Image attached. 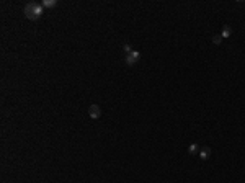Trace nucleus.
<instances>
[{
	"instance_id": "nucleus-1",
	"label": "nucleus",
	"mask_w": 245,
	"mask_h": 183,
	"mask_svg": "<svg viewBox=\"0 0 245 183\" xmlns=\"http://www.w3.org/2000/svg\"><path fill=\"white\" fill-rule=\"evenodd\" d=\"M44 7L41 5V3L38 2H30L26 3V7H24V16H26L28 20H31V21H36V20H39L41 16H43L44 13Z\"/></svg>"
},
{
	"instance_id": "nucleus-2",
	"label": "nucleus",
	"mask_w": 245,
	"mask_h": 183,
	"mask_svg": "<svg viewBox=\"0 0 245 183\" xmlns=\"http://www.w3.org/2000/svg\"><path fill=\"white\" fill-rule=\"evenodd\" d=\"M139 59H141V53H139V51H134V49L124 56V62L128 64V67H134Z\"/></svg>"
},
{
	"instance_id": "nucleus-3",
	"label": "nucleus",
	"mask_w": 245,
	"mask_h": 183,
	"mask_svg": "<svg viewBox=\"0 0 245 183\" xmlns=\"http://www.w3.org/2000/svg\"><path fill=\"white\" fill-rule=\"evenodd\" d=\"M88 116L92 119H98L101 116V110H100V106L98 105H90L88 106Z\"/></svg>"
},
{
	"instance_id": "nucleus-4",
	"label": "nucleus",
	"mask_w": 245,
	"mask_h": 183,
	"mask_svg": "<svg viewBox=\"0 0 245 183\" xmlns=\"http://www.w3.org/2000/svg\"><path fill=\"white\" fill-rule=\"evenodd\" d=\"M198 155H199V159H201V160H208V159L211 157V147H208V146L203 147V149L199 150Z\"/></svg>"
},
{
	"instance_id": "nucleus-5",
	"label": "nucleus",
	"mask_w": 245,
	"mask_h": 183,
	"mask_svg": "<svg viewBox=\"0 0 245 183\" xmlns=\"http://www.w3.org/2000/svg\"><path fill=\"white\" fill-rule=\"evenodd\" d=\"M230 34H232V26H229V25H224V28H222V33H220V36H222V39H227V38H230Z\"/></svg>"
},
{
	"instance_id": "nucleus-6",
	"label": "nucleus",
	"mask_w": 245,
	"mask_h": 183,
	"mask_svg": "<svg viewBox=\"0 0 245 183\" xmlns=\"http://www.w3.org/2000/svg\"><path fill=\"white\" fill-rule=\"evenodd\" d=\"M41 5H43L44 8H52V7L57 5V0H43V2H41Z\"/></svg>"
},
{
	"instance_id": "nucleus-7",
	"label": "nucleus",
	"mask_w": 245,
	"mask_h": 183,
	"mask_svg": "<svg viewBox=\"0 0 245 183\" xmlns=\"http://www.w3.org/2000/svg\"><path fill=\"white\" fill-rule=\"evenodd\" d=\"M188 154L190 155H195V154H199V147H198V144L193 142V144H190V147H188Z\"/></svg>"
},
{
	"instance_id": "nucleus-8",
	"label": "nucleus",
	"mask_w": 245,
	"mask_h": 183,
	"mask_svg": "<svg viewBox=\"0 0 245 183\" xmlns=\"http://www.w3.org/2000/svg\"><path fill=\"white\" fill-rule=\"evenodd\" d=\"M212 43H214V44H220V43H222V36H220V34H214V36H212Z\"/></svg>"
},
{
	"instance_id": "nucleus-9",
	"label": "nucleus",
	"mask_w": 245,
	"mask_h": 183,
	"mask_svg": "<svg viewBox=\"0 0 245 183\" xmlns=\"http://www.w3.org/2000/svg\"><path fill=\"white\" fill-rule=\"evenodd\" d=\"M131 51H132V47L129 46V44H124V53H126V54H129Z\"/></svg>"
}]
</instances>
